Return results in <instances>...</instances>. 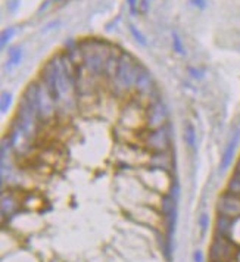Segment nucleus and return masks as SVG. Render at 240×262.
Masks as SVG:
<instances>
[{
	"mask_svg": "<svg viewBox=\"0 0 240 262\" xmlns=\"http://www.w3.org/2000/svg\"><path fill=\"white\" fill-rule=\"evenodd\" d=\"M40 80L53 95L58 103V111L68 114L75 108L78 98L77 66L71 62L67 53H59L47 61Z\"/></svg>",
	"mask_w": 240,
	"mask_h": 262,
	"instance_id": "obj_1",
	"label": "nucleus"
},
{
	"mask_svg": "<svg viewBox=\"0 0 240 262\" xmlns=\"http://www.w3.org/2000/svg\"><path fill=\"white\" fill-rule=\"evenodd\" d=\"M81 50V66L92 78L105 77L109 59L117 47L101 38H86L78 43Z\"/></svg>",
	"mask_w": 240,
	"mask_h": 262,
	"instance_id": "obj_2",
	"label": "nucleus"
},
{
	"mask_svg": "<svg viewBox=\"0 0 240 262\" xmlns=\"http://www.w3.org/2000/svg\"><path fill=\"white\" fill-rule=\"evenodd\" d=\"M140 66L141 64L137 62L130 53H125V52L121 53L115 74L108 80L111 83L114 93L122 96L134 89Z\"/></svg>",
	"mask_w": 240,
	"mask_h": 262,
	"instance_id": "obj_3",
	"label": "nucleus"
},
{
	"mask_svg": "<svg viewBox=\"0 0 240 262\" xmlns=\"http://www.w3.org/2000/svg\"><path fill=\"white\" fill-rule=\"evenodd\" d=\"M58 103L46 87V84L40 80L38 81V118L43 123H49L56 117Z\"/></svg>",
	"mask_w": 240,
	"mask_h": 262,
	"instance_id": "obj_4",
	"label": "nucleus"
},
{
	"mask_svg": "<svg viewBox=\"0 0 240 262\" xmlns=\"http://www.w3.org/2000/svg\"><path fill=\"white\" fill-rule=\"evenodd\" d=\"M235 245L227 236H217L211 243L209 258L211 262H230L235 257Z\"/></svg>",
	"mask_w": 240,
	"mask_h": 262,
	"instance_id": "obj_5",
	"label": "nucleus"
},
{
	"mask_svg": "<svg viewBox=\"0 0 240 262\" xmlns=\"http://www.w3.org/2000/svg\"><path fill=\"white\" fill-rule=\"evenodd\" d=\"M143 143L153 153L167 152L170 149V132H168L167 126L147 131L143 138Z\"/></svg>",
	"mask_w": 240,
	"mask_h": 262,
	"instance_id": "obj_6",
	"label": "nucleus"
},
{
	"mask_svg": "<svg viewBox=\"0 0 240 262\" xmlns=\"http://www.w3.org/2000/svg\"><path fill=\"white\" fill-rule=\"evenodd\" d=\"M167 118H168V111L167 106L162 100L155 99L150 102L147 111H146V127L149 130H155L159 127H164L167 124Z\"/></svg>",
	"mask_w": 240,
	"mask_h": 262,
	"instance_id": "obj_7",
	"label": "nucleus"
},
{
	"mask_svg": "<svg viewBox=\"0 0 240 262\" xmlns=\"http://www.w3.org/2000/svg\"><path fill=\"white\" fill-rule=\"evenodd\" d=\"M217 211L221 215H226L229 218L238 220L240 218V196H236L233 193H223L218 197L217 202Z\"/></svg>",
	"mask_w": 240,
	"mask_h": 262,
	"instance_id": "obj_8",
	"label": "nucleus"
},
{
	"mask_svg": "<svg viewBox=\"0 0 240 262\" xmlns=\"http://www.w3.org/2000/svg\"><path fill=\"white\" fill-rule=\"evenodd\" d=\"M134 90L137 92V95L141 96V98L152 96L153 92H155V83L152 80V75H150V72L143 65L140 66V69H138L136 84H134Z\"/></svg>",
	"mask_w": 240,
	"mask_h": 262,
	"instance_id": "obj_9",
	"label": "nucleus"
},
{
	"mask_svg": "<svg viewBox=\"0 0 240 262\" xmlns=\"http://www.w3.org/2000/svg\"><path fill=\"white\" fill-rule=\"evenodd\" d=\"M240 140V131H236L233 134V137L230 138V141L227 143L226 149H224V153L221 156V162H220V169L221 171H226L230 165L233 164V159H235V155H236V147H238V143Z\"/></svg>",
	"mask_w": 240,
	"mask_h": 262,
	"instance_id": "obj_10",
	"label": "nucleus"
},
{
	"mask_svg": "<svg viewBox=\"0 0 240 262\" xmlns=\"http://www.w3.org/2000/svg\"><path fill=\"white\" fill-rule=\"evenodd\" d=\"M233 224H235L233 218H229L226 215L218 214L217 221H215V234L217 236H229L233 230Z\"/></svg>",
	"mask_w": 240,
	"mask_h": 262,
	"instance_id": "obj_11",
	"label": "nucleus"
},
{
	"mask_svg": "<svg viewBox=\"0 0 240 262\" xmlns=\"http://www.w3.org/2000/svg\"><path fill=\"white\" fill-rule=\"evenodd\" d=\"M171 156L168 155V152H156L152 155L150 164L155 168H161V169H168L171 166Z\"/></svg>",
	"mask_w": 240,
	"mask_h": 262,
	"instance_id": "obj_12",
	"label": "nucleus"
},
{
	"mask_svg": "<svg viewBox=\"0 0 240 262\" xmlns=\"http://www.w3.org/2000/svg\"><path fill=\"white\" fill-rule=\"evenodd\" d=\"M22 61V49L21 47H10L9 49V59H7V65L6 68H13V66L19 65Z\"/></svg>",
	"mask_w": 240,
	"mask_h": 262,
	"instance_id": "obj_13",
	"label": "nucleus"
},
{
	"mask_svg": "<svg viewBox=\"0 0 240 262\" xmlns=\"http://www.w3.org/2000/svg\"><path fill=\"white\" fill-rule=\"evenodd\" d=\"M184 141L189 147L195 149V146H196V131H195V127L190 123H187L186 127H184Z\"/></svg>",
	"mask_w": 240,
	"mask_h": 262,
	"instance_id": "obj_14",
	"label": "nucleus"
},
{
	"mask_svg": "<svg viewBox=\"0 0 240 262\" xmlns=\"http://www.w3.org/2000/svg\"><path fill=\"white\" fill-rule=\"evenodd\" d=\"M227 192L229 193H233L236 196H240V174L235 172L232 175V178L229 180L227 183Z\"/></svg>",
	"mask_w": 240,
	"mask_h": 262,
	"instance_id": "obj_15",
	"label": "nucleus"
},
{
	"mask_svg": "<svg viewBox=\"0 0 240 262\" xmlns=\"http://www.w3.org/2000/svg\"><path fill=\"white\" fill-rule=\"evenodd\" d=\"M15 208H16V203H15L13 197L3 196V199H1V212H3V215L12 214L15 211Z\"/></svg>",
	"mask_w": 240,
	"mask_h": 262,
	"instance_id": "obj_16",
	"label": "nucleus"
},
{
	"mask_svg": "<svg viewBox=\"0 0 240 262\" xmlns=\"http://www.w3.org/2000/svg\"><path fill=\"white\" fill-rule=\"evenodd\" d=\"M172 49L177 55H186V49H184V44H183V40L181 37L177 33H172Z\"/></svg>",
	"mask_w": 240,
	"mask_h": 262,
	"instance_id": "obj_17",
	"label": "nucleus"
},
{
	"mask_svg": "<svg viewBox=\"0 0 240 262\" xmlns=\"http://www.w3.org/2000/svg\"><path fill=\"white\" fill-rule=\"evenodd\" d=\"M128 30H130V33H131V35L134 37V40L137 41L138 44H141V46H146V44H147V40H146V37L143 35V33H141V31H138L137 28H136L133 24H130V25H128Z\"/></svg>",
	"mask_w": 240,
	"mask_h": 262,
	"instance_id": "obj_18",
	"label": "nucleus"
},
{
	"mask_svg": "<svg viewBox=\"0 0 240 262\" xmlns=\"http://www.w3.org/2000/svg\"><path fill=\"white\" fill-rule=\"evenodd\" d=\"M12 105V95L7 93V92H3L1 93V102H0V108H1V114H6L9 111Z\"/></svg>",
	"mask_w": 240,
	"mask_h": 262,
	"instance_id": "obj_19",
	"label": "nucleus"
},
{
	"mask_svg": "<svg viewBox=\"0 0 240 262\" xmlns=\"http://www.w3.org/2000/svg\"><path fill=\"white\" fill-rule=\"evenodd\" d=\"M15 35V28L13 27H9V28H4L1 31V38H0V43H1V47H4L10 40L12 37Z\"/></svg>",
	"mask_w": 240,
	"mask_h": 262,
	"instance_id": "obj_20",
	"label": "nucleus"
},
{
	"mask_svg": "<svg viewBox=\"0 0 240 262\" xmlns=\"http://www.w3.org/2000/svg\"><path fill=\"white\" fill-rule=\"evenodd\" d=\"M199 226H201L202 231H205L208 229V226H209V217H208V214H201V217H199Z\"/></svg>",
	"mask_w": 240,
	"mask_h": 262,
	"instance_id": "obj_21",
	"label": "nucleus"
},
{
	"mask_svg": "<svg viewBox=\"0 0 240 262\" xmlns=\"http://www.w3.org/2000/svg\"><path fill=\"white\" fill-rule=\"evenodd\" d=\"M192 3V6L198 7V9H205L206 7V0H189Z\"/></svg>",
	"mask_w": 240,
	"mask_h": 262,
	"instance_id": "obj_22",
	"label": "nucleus"
},
{
	"mask_svg": "<svg viewBox=\"0 0 240 262\" xmlns=\"http://www.w3.org/2000/svg\"><path fill=\"white\" fill-rule=\"evenodd\" d=\"M127 1H128V7H130V12H131L133 15H136V13H137L138 0H127Z\"/></svg>",
	"mask_w": 240,
	"mask_h": 262,
	"instance_id": "obj_23",
	"label": "nucleus"
},
{
	"mask_svg": "<svg viewBox=\"0 0 240 262\" xmlns=\"http://www.w3.org/2000/svg\"><path fill=\"white\" fill-rule=\"evenodd\" d=\"M19 0H9V3H7V9L10 10V12H15L16 9H18V6H19Z\"/></svg>",
	"mask_w": 240,
	"mask_h": 262,
	"instance_id": "obj_24",
	"label": "nucleus"
},
{
	"mask_svg": "<svg viewBox=\"0 0 240 262\" xmlns=\"http://www.w3.org/2000/svg\"><path fill=\"white\" fill-rule=\"evenodd\" d=\"M189 71H190L192 77H195V78H202V77H204L202 71H199V69H196V68H190Z\"/></svg>",
	"mask_w": 240,
	"mask_h": 262,
	"instance_id": "obj_25",
	"label": "nucleus"
},
{
	"mask_svg": "<svg viewBox=\"0 0 240 262\" xmlns=\"http://www.w3.org/2000/svg\"><path fill=\"white\" fill-rule=\"evenodd\" d=\"M193 258H195V262H204V254L201 251H196L193 254Z\"/></svg>",
	"mask_w": 240,
	"mask_h": 262,
	"instance_id": "obj_26",
	"label": "nucleus"
},
{
	"mask_svg": "<svg viewBox=\"0 0 240 262\" xmlns=\"http://www.w3.org/2000/svg\"><path fill=\"white\" fill-rule=\"evenodd\" d=\"M50 1H52V0H46V1H44L41 6H40V9H38V13H41V12H43V9H47V7H49V4H50Z\"/></svg>",
	"mask_w": 240,
	"mask_h": 262,
	"instance_id": "obj_27",
	"label": "nucleus"
},
{
	"mask_svg": "<svg viewBox=\"0 0 240 262\" xmlns=\"http://www.w3.org/2000/svg\"><path fill=\"white\" fill-rule=\"evenodd\" d=\"M235 172L240 174V158L238 159V162H236V166H235Z\"/></svg>",
	"mask_w": 240,
	"mask_h": 262,
	"instance_id": "obj_28",
	"label": "nucleus"
},
{
	"mask_svg": "<svg viewBox=\"0 0 240 262\" xmlns=\"http://www.w3.org/2000/svg\"><path fill=\"white\" fill-rule=\"evenodd\" d=\"M55 1H62V0H55Z\"/></svg>",
	"mask_w": 240,
	"mask_h": 262,
	"instance_id": "obj_29",
	"label": "nucleus"
}]
</instances>
